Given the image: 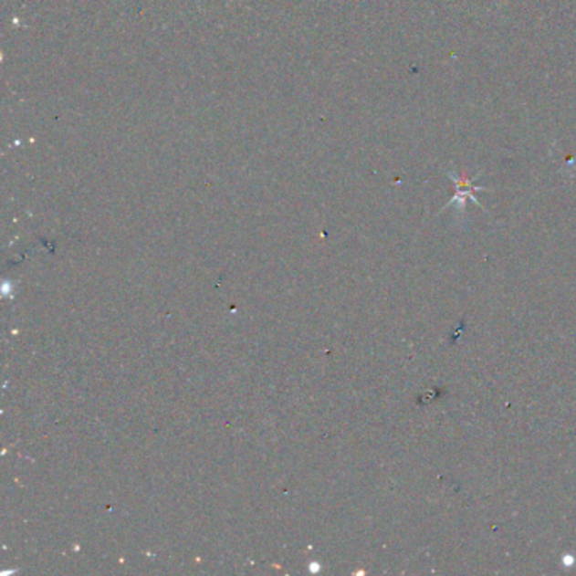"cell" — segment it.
Returning <instances> with one entry per match:
<instances>
[{
	"instance_id": "6da1fadb",
	"label": "cell",
	"mask_w": 576,
	"mask_h": 576,
	"mask_svg": "<svg viewBox=\"0 0 576 576\" xmlns=\"http://www.w3.org/2000/svg\"><path fill=\"white\" fill-rule=\"evenodd\" d=\"M450 178H452L453 183L456 184V190H458L456 194L453 196V200L450 202V204H452L453 202H460V204H462V208H464L465 200H466V198H472L475 204H480L477 202V198L474 196V192L484 190V188L472 186V181L468 180V178H460V176H456L455 173H450Z\"/></svg>"
}]
</instances>
